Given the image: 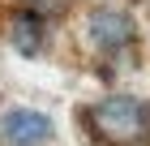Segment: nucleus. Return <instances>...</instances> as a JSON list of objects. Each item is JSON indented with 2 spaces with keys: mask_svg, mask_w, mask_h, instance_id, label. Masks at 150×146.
Masks as SVG:
<instances>
[{
  "mask_svg": "<svg viewBox=\"0 0 150 146\" xmlns=\"http://www.w3.org/2000/svg\"><path fill=\"white\" fill-rule=\"evenodd\" d=\"M146 4H150V0H146Z\"/></svg>",
  "mask_w": 150,
  "mask_h": 146,
  "instance_id": "nucleus-5",
  "label": "nucleus"
},
{
  "mask_svg": "<svg viewBox=\"0 0 150 146\" xmlns=\"http://www.w3.org/2000/svg\"><path fill=\"white\" fill-rule=\"evenodd\" d=\"M56 142V120L43 108H4L0 112V146H52Z\"/></svg>",
  "mask_w": 150,
  "mask_h": 146,
  "instance_id": "nucleus-4",
  "label": "nucleus"
},
{
  "mask_svg": "<svg viewBox=\"0 0 150 146\" xmlns=\"http://www.w3.org/2000/svg\"><path fill=\"white\" fill-rule=\"evenodd\" d=\"M77 34L86 52L107 65H120V60H129V52H137V17L125 4H90L77 22Z\"/></svg>",
  "mask_w": 150,
  "mask_h": 146,
  "instance_id": "nucleus-2",
  "label": "nucleus"
},
{
  "mask_svg": "<svg viewBox=\"0 0 150 146\" xmlns=\"http://www.w3.org/2000/svg\"><path fill=\"white\" fill-rule=\"evenodd\" d=\"M47 34H52V9H47V0H22L9 13V22H4V39H9V47L22 60L43 56Z\"/></svg>",
  "mask_w": 150,
  "mask_h": 146,
  "instance_id": "nucleus-3",
  "label": "nucleus"
},
{
  "mask_svg": "<svg viewBox=\"0 0 150 146\" xmlns=\"http://www.w3.org/2000/svg\"><path fill=\"white\" fill-rule=\"evenodd\" d=\"M90 133L107 146H146L150 142V99L112 90L90 108Z\"/></svg>",
  "mask_w": 150,
  "mask_h": 146,
  "instance_id": "nucleus-1",
  "label": "nucleus"
}]
</instances>
